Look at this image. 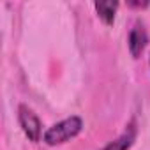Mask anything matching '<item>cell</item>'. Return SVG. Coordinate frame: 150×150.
Wrapping results in <instances>:
<instances>
[{
    "instance_id": "obj_3",
    "label": "cell",
    "mask_w": 150,
    "mask_h": 150,
    "mask_svg": "<svg viewBox=\"0 0 150 150\" xmlns=\"http://www.w3.org/2000/svg\"><path fill=\"white\" fill-rule=\"evenodd\" d=\"M148 44V34L143 27V23H134L132 28L129 30V37H127V48H129V53L132 55V58H139L141 53L145 51Z\"/></svg>"
},
{
    "instance_id": "obj_5",
    "label": "cell",
    "mask_w": 150,
    "mask_h": 150,
    "mask_svg": "<svg viewBox=\"0 0 150 150\" xmlns=\"http://www.w3.org/2000/svg\"><path fill=\"white\" fill-rule=\"evenodd\" d=\"M99 20L104 25H111L115 21V14L118 9V2H113V0H104V2H96L94 4Z\"/></svg>"
},
{
    "instance_id": "obj_1",
    "label": "cell",
    "mask_w": 150,
    "mask_h": 150,
    "mask_svg": "<svg viewBox=\"0 0 150 150\" xmlns=\"http://www.w3.org/2000/svg\"><path fill=\"white\" fill-rule=\"evenodd\" d=\"M83 129V120L76 115H72L69 118H64L60 122H57L55 125H51L44 134H42V139L46 145H62V143H67L69 139L76 138Z\"/></svg>"
},
{
    "instance_id": "obj_2",
    "label": "cell",
    "mask_w": 150,
    "mask_h": 150,
    "mask_svg": "<svg viewBox=\"0 0 150 150\" xmlns=\"http://www.w3.org/2000/svg\"><path fill=\"white\" fill-rule=\"evenodd\" d=\"M18 122L21 131L25 132V136L30 141H39L41 139V132H42V124L39 120V117L25 104L18 106Z\"/></svg>"
},
{
    "instance_id": "obj_7",
    "label": "cell",
    "mask_w": 150,
    "mask_h": 150,
    "mask_svg": "<svg viewBox=\"0 0 150 150\" xmlns=\"http://www.w3.org/2000/svg\"><path fill=\"white\" fill-rule=\"evenodd\" d=\"M148 64H150V58H148Z\"/></svg>"
},
{
    "instance_id": "obj_6",
    "label": "cell",
    "mask_w": 150,
    "mask_h": 150,
    "mask_svg": "<svg viewBox=\"0 0 150 150\" xmlns=\"http://www.w3.org/2000/svg\"><path fill=\"white\" fill-rule=\"evenodd\" d=\"M148 6V2H143V4H139V2H129V7H146Z\"/></svg>"
},
{
    "instance_id": "obj_4",
    "label": "cell",
    "mask_w": 150,
    "mask_h": 150,
    "mask_svg": "<svg viewBox=\"0 0 150 150\" xmlns=\"http://www.w3.org/2000/svg\"><path fill=\"white\" fill-rule=\"evenodd\" d=\"M134 139H136V125H134V122H131V125H129L117 139L110 141V143H108L106 146H103L101 150H129L131 145L134 143Z\"/></svg>"
}]
</instances>
